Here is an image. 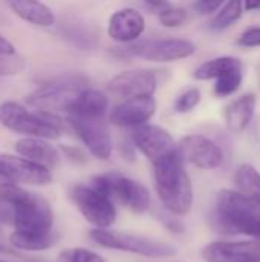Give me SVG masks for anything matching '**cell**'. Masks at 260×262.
<instances>
[{"mask_svg":"<svg viewBox=\"0 0 260 262\" xmlns=\"http://www.w3.org/2000/svg\"><path fill=\"white\" fill-rule=\"evenodd\" d=\"M0 180H5V177H3V172H2V167H0Z\"/></svg>","mask_w":260,"mask_h":262,"instance_id":"37","label":"cell"},{"mask_svg":"<svg viewBox=\"0 0 260 262\" xmlns=\"http://www.w3.org/2000/svg\"><path fill=\"white\" fill-rule=\"evenodd\" d=\"M63 152L66 154V157L69 160H72L74 163H84L86 161V157L84 154L77 149V147H69V146H63Z\"/></svg>","mask_w":260,"mask_h":262,"instance_id":"33","label":"cell"},{"mask_svg":"<svg viewBox=\"0 0 260 262\" xmlns=\"http://www.w3.org/2000/svg\"><path fill=\"white\" fill-rule=\"evenodd\" d=\"M146 29L144 17L139 11L133 8H123L112 14L109 18L107 34L112 40L118 43H133L136 41Z\"/></svg>","mask_w":260,"mask_h":262,"instance_id":"17","label":"cell"},{"mask_svg":"<svg viewBox=\"0 0 260 262\" xmlns=\"http://www.w3.org/2000/svg\"><path fill=\"white\" fill-rule=\"evenodd\" d=\"M236 189L251 198L260 200V173L251 164H241L234 173Z\"/></svg>","mask_w":260,"mask_h":262,"instance_id":"25","label":"cell"},{"mask_svg":"<svg viewBox=\"0 0 260 262\" xmlns=\"http://www.w3.org/2000/svg\"><path fill=\"white\" fill-rule=\"evenodd\" d=\"M107 109H109V98L103 92L87 88L70 106V109L67 111V117L104 118Z\"/></svg>","mask_w":260,"mask_h":262,"instance_id":"20","label":"cell"},{"mask_svg":"<svg viewBox=\"0 0 260 262\" xmlns=\"http://www.w3.org/2000/svg\"><path fill=\"white\" fill-rule=\"evenodd\" d=\"M244 12V0H227L224 8L215 15L210 23L213 31H224L236 23Z\"/></svg>","mask_w":260,"mask_h":262,"instance_id":"26","label":"cell"},{"mask_svg":"<svg viewBox=\"0 0 260 262\" xmlns=\"http://www.w3.org/2000/svg\"><path fill=\"white\" fill-rule=\"evenodd\" d=\"M244 9L245 11H259L260 0H244Z\"/></svg>","mask_w":260,"mask_h":262,"instance_id":"36","label":"cell"},{"mask_svg":"<svg viewBox=\"0 0 260 262\" xmlns=\"http://www.w3.org/2000/svg\"><path fill=\"white\" fill-rule=\"evenodd\" d=\"M201 101V91L198 88H190L185 92H182L176 101H175V111L176 112H190L192 109H195Z\"/></svg>","mask_w":260,"mask_h":262,"instance_id":"30","label":"cell"},{"mask_svg":"<svg viewBox=\"0 0 260 262\" xmlns=\"http://www.w3.org/2000/svg\"><path fill=\"white\" fill-rule=\"evenodd\" d=\"M144 3V6L153 12H161L162 9L169 8V0H141Z\"/></svg>","mask_w":260,"mask_h":262,"instance_id":"34","label":"cell"},{"mask_svg":"<svg viewBox=\"0 0 260 262\" xmlns=\"http://www.w3.org/2000/svg\"><path fill=\"white\" fill-rule=\"evenodd\" d=\"M188 14L185 9L182 8H175V6H169L166 9H162L158 14V18L161 21V25H164L166 28H178L182 23H185Z\"/></svg>","mask_w":260,"mask_h":262,"instance_id":"29","label":"cell"},{"mask_svg":"<svg viewBox=\"0 0 260 262\" xmlns=\"http://www.w3.org/2000/svg\"><path fill=\"white\" fill-rule=\"evenodd\" d=\"M195 51H196L195 43L182 38L149 40L126 49V52L130 55H136L143 60L156 61V63H172V61L184 60L192 57Z\"/></svg>","mask_w":260,"mask_h":262,"instance_id":"9","label":"cell"},{"mask_svg":"<svg viewBox=\"0 0 260 262\" xmlns=\"http://www.w3.org/2000/svg\"><path fill=\"white\" fill-rule=\"evenodd\" d=\"M238 45L245 46V48L260 46V26H253V28H248L247 31H244L238 38Z\"/></svg>","mask_w":260,"mask_h":262,"instance_id":"31","label":"cell"},{"mask_svg":"<svg viewBox=\"0 0 260 262\" xmlns=\"http://www.w3.org/2000/svg\"><path fill=\"white\" fill-rule=\"evenodd\" d=\"M67 123L86 149L98 160H109L113 150L110 132L103 118L67 117Z\"/></svg>","mask_w":260,"mask_h":262,"instance_id":"10","label":"cell"},{"mask_svg":"<svg viewBox=\"0 0 260 262\" xmlns=\"http://www.w3.org/2000/svg\"><path fill=\"white\" fill-rule=\"evenodd\" d=\"M0 54H5V55H14L15 54V46L8 38H5L2 34H0Z\"/></svg>","mask_w":260,"mask_h":262,"instance_id":"35","label":"cell"},{"mask_svg":"<svg viewBox=\"0 0 260 262\" xmlns=\"http://www.w3.org/2000/svg\"><path fill=\"white\" fill-rule=\"evenodd\" d=\"M89 238L100 247L103 249H110V250H118V252H126V253H133L143 258H150V259H162V258H170L176 253V247L164 243V241H156L152 238L121 232V230H113V229H92L89 232Z\"/></svg>","mask_w":260,"mask_h":262,"instance_id":"6","label":"cell"},{"mask_svg":"<svg viewBox=\"0 0 260 262\" xmlns=\"http://www.w3.org/2000/svg\"><path fill=\"white\" fill-rule=\"evenodd\" d=\"M0 201L11 207V221L15 230L52 232L54 213L43 196L21 189L17 183L5 181L0 184Z\"/></svg>","mask_w":260,"mask_h":262,"instance_id":"3","label":"cell"},{"mask_svg":"<svg viewBox=\"0 0 260 262\" xmlns=\"http://www.w3.org/2000/svg\"><path fill=\"white\" fill-rule=\"evenodd\" d=\"M0 262H6V261H2V259H0Z\"/></svg>","mask_w":260,"mask_h":262,"instance_id":"38","label":"cell"},{"mask_svg":"<svg viewBox=\"0 0 260 262\" xmlns=\"http://www.w3.org/2000/svg\"><path fill=\"white\" fill-rule=\"evenodd\" d=\"M15 152L31 161L43 164L49 169L57 167L60 163L58 150L44 138L26 137L15 143Z\"/></svg>","mask_w":260,"mask_h":262,"instance_id":"18","label":"cell"},{"mask_svg":"<svg viewBox=\"0 0 260 262\" xmlns=\"http://www.w3.org/2000/svg\"><path fill=\"white\" fill-rule=\"evenodd\" d=\"M89 184L135 215H143L150 207V193L146 186L127 175L118 172L101 173L92 177Z\"/></svg>","mask_w":260,"mask_h":262,"instance_id":"7","label":"cell"},{"mask_svg":"<svg viewBox=\"0 0 260 262\" xmlns=\"http://www.w3.org/2000/svg\"><path fill=\"white\" fill-rule=\"evenodd\" d=\"M69 198L81 216L97 229H110L116 221L115 203L90 184H75Z\"/></svg>","mask_w":260,"mask_h":262,"instance_id":"8","label":"cell"},{"mask_svg":"<svg viewBox=\"0 0 260 262\" xmlns=\"http://www.w3.org/2000/svg\"><path fill=\"white\" fill-rule=\"evenodd\" d=\"M158 86L156 75L149 69H130L113 77L107 89L112 95L120 98H133L153 95Z\"/></svg>","mask_w":260,"mask_h":262,"instance_id":"15","label":"cell"},{"mask_svg":"<svg viewBox=\"0 0 260 262\" xmlns=\"http://www.w3.org/2000/svg\"><path fill=\"white\" fill-rule=\"evenodd\" d=\"M179 147L153 163V183L162 207L173 216H187L193 207V186Z\"/></svg>","mask_w":260,"mask_h":262,"instance_id":"1","label":"cell"},{"mask_svg":"<svg viewBox=\"0 0 260 262\" xmlns=\"http://www.w3.org/2000/svg\"><path fill=\"white\" fill-rule=\"evenodd\" d=\"M155 112H156V100L153 95L133 97L116 104L110 111L109 120L113 126L135 129L143 124H147L155 115Z\"/></svg>","mask_w":260,"mask_h":262,"instance_id":"16","label":"cell"},{"mask_svg":"<svg viewBox=\"0 0 260 262\" xmlns=\"http://www.w3.org/2000/svg\"><path fill=\"white\" fill-rule=\"evenodd\" d=\"M89 88L87 78L78 74L58 77L26 95L25 101L35 111L57 114L67 112L83 91Z\"/></svg>","mask_w":260,"mask_h":262,"instance_id":"5","label":"cell"},{"mask_svg":"<svg viewBox=\"0 0 260 262\" xmlns=\"http://www.w3.org/2000/svg\"><path fill=\"white\" fill-rule=\"evenodd\" d=\"M0 124L12 132L44 140H57L63 132V124L55 114L31 112L15 101L0 104Z\"/></svg>","mask_w":260,"mask_h":262,"instance_id":"4","label":"cell"},{"mask_svg":"<svg viewBox=\"0 0 260 262\" xmlns=\"http://www.w3.org/2000/svg\"><path fill=\"white\" fill-rule=\"evenodd\" d=\"M133 146L153 164L178 149L173 137L162 127L143 124L132 130Z\"/></svg>","mask_w":260,"mask_h":262,"instance_id":"13","label":"cell"},{"mask_svg":"<svg viewBox=\"0 0 260 262\" xmlns=\"http://www.w3.org/2000/svg\"><path fill=\"white\" fill-rule=\"evenodd\" d=\"M201 255L205 262H260V241H213Z\"/></svg>","mask_w":260,"mask_h":262,"instance_id":"14","label":"cell"},{"mask_svg":"<svg viewBox=\"0 0 260 262\" xmlns=\"http://www.w3.org/2000/svg\"><path fill=\"white\" fill-rule=\"evenodd\" d=\"M241 84H242V69H238L216 78L213 91L216 97H228L233 95L241 88Z\"/></svg>","mask_w":260,"mask_h":262,"instance_id":"27","label":"cell"},{"mask_svg":"<svg viewBox=\"0 0 260 262\" xmlns=\"http://www.w3.org/2000/svg\"><path fill=\"white\" fill-rule=\"evenodd\" d=\"M0 167L5 181L32 186H44L52 181V173L49 167L31 161L21 155L0 154Z\"/></svg>","mask_w":260,"mask_h":262,"instance_id":"11","label":"cell"},{"mask_svg":"<svg viewBox=\"0 0 260 262\" xmlns=\"http://www.w3.org/2000/svg\"><path fill=\"white\" fill-rule=\"evenodd\" d=\"M9 243L12 247L26 252H41L52 247L57 243V236L51 233H38V232H25L14 230L9 235Z\"/></svg>","mask_w":260,"mask_h":262,"instance_id":"23","label":"cell"},{"mask_svg":"<svg viewBox=\"0 0 260 262\" xmlns=\"http://www.w3.org/2000/svg\"><path fill=\"white\" fill-rule=\"evenodd\" d=\"M211 224L224 235H247L260 241V200L247 196L239 190H221Z\"/></svg>","mask_w":260,"mask_h":262,"instance_id":"2","label":"cell"},{"mask_svg":"<svg viewBox=\"0 0 260 262\" xmlns=\"http://www.w3.org/2000/svg\"><path fill=\"white\" fill-rule=\"evenodd\" d=\"M256 103H257L256 95L247 94V95H242L238 100L231 101L225 107L224 120H225V124H227L230 132L241 134L250 126V123L254 117Z\"/></svg>","mask_w":260,"mask_h":262,"instance_id":"19","label":"cell"},{"mask_svg":"<svg viewBox=\"0 0 260 262\" xmlns=\"http://www.w3.org/2000/svg\"><path fill=\"white\" fill-rule=\"evenodd\" d=\"M58 262H107L101 255L84 249V247H74L66 249L60 253Z\"/></svg>","mask_w":260,"mask_h":262,"instance_id":"28","label":"cell"},{"mask_svg":"<svg viewBox=\"0 0 260 262\" xmlns=\"http://www.w3.org/2000/svg\"><path fill=\"white\" fill-rule=\"evenodd\" d=\"M60 35L72 46L87 51L97 46L98 34L95 28L81 21H67L60 26Z\"/></svg>","mask_w":260,"mask_h":262,"instance_id":"22","label":"cell"},{"mask_svg":"<svg viewBox=\"0 0 260 262\" xmlns=\"http://www.w3.org/2000/svg\"><path fill=\"white\" fill-rule=\"evenodd\" d=\"M242 69V64L238 58L225 55V57H218L213 60H208L205 63H202L193 74V77L196 80L201 81H207V80H216L231 71H238Z\"/></svg>","mask_w":260,"mask_h":262,"instance_id":"24","label":"cell"},{"mask_svg":"<svg viewBox=\"0 0 260 262\" xmlns=\"http://www.w3.org/2000/svg\"><path fill=\"white\" fill-rule=\"evenodd\" d=\"M6 5L25 21L35 26H52L55 15L52 9L40 0H5Z\"/></svg>","mask_w":260,"mask_h":262,"instance_id":"21","label":"cell"},{"mask_svg":"<svg viewBox=\"0 0 260 262\" xmlns=\"http://www.w3.org/2000/svg\"><path fill=\"white\" fill-rule=\"evenodd\" d=\"M225 0H196L195 2V9L202 14V15H210L216 12Z\"/></svg>","mask_w":260,"mask_h":262,"instance_id":"32","label":"cell"},{"mask_svg":"<svg viewBox=\"0 0 260 262\" xmlns=\"http://www.w3.org/2000/svg\"><path fill=\"white\" fill-rule=\"evenodd\" d=\"M178 147L182 158L187 163L202 170L218 169L224 161L222 149L211 138L205 135H199V134L187 135L181 140Z\"/></svg>","mask_w":260,"mask_h":262,"instance_id":"12","label":"cell"}]
</instances>
